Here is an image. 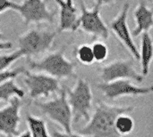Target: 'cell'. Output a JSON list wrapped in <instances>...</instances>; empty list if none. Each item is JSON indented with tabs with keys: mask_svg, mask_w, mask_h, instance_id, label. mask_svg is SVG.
I'll list each match as a JSON object with an SVG mask.
<instances>
[{
	"mask_svg": "<svg viewBox=\"0 0 153 137\" xmlns=\"http://www.w3.org/2000/svg\"><path fill=\"white\" fill-rule=\"evenodd\" d=\"M134 110L133 106L117 107L100 101L92 117L78 134L86 137H122L116 129V119L119 115L129 114Z\"/></svg>",
	"mask_w": 153,
	"mask_h": 137,
	"instance_id": "1",
	"label": "cell"
},
{
	"mask_svg": "<svg viewBox=\"0 0 153 137\" xmlns=\"http://www.w3.org/2000/svg\"><path fill=\"white\" fill-rule=\"evenodd\" d=\"M68 45L69 44L63 45L59 50L47 54L40 60L29 59V67L32 70H38L57 79L76 78L75 68L77 63L68 60L65 56V50Z\"/></svg>",
	"mask_w": 153,
	"mask_h": 137,
	"instance_id": "2",
	"label": "cell"
},
{
	"mask_svg": "<svg viewBox=\"0 0 153 137\" xmlns=\"http://www.w3.org/2000/svg\"><path fill=\"white\" fill-rule=\"evenodd\" d=\"M67 100L70 104L73 122L77 123L83 119L89 121L92 109L93 95L90 84L83 78H79L73 88H65Z\"/></svg>",
	"mask_w": 153,
	"mask_h": 137,
	"instance_id": "3",
	"label": "cell"
},
{
	"mask_svg": "<svg viewBox=\"0 0 153 137\" xmlns=\"http://www.w3.org/2000/svg\"><path fill=\"white\" fill-rule=\"evenodd\" d=\"M58 31L45 29H30L18 38L19 50L28 60L42 54L51 48Z\"/></svg>",
	"mask_w": 153,
	"mask_h": 137,
	"instance_id": "4",
	"label": "cell"
},
{
	"mask_svg": "<svg viewBox=\"0 0 153 137\" xmlns=\"http://www.w3.org/2000/svg\"><path fill=\"white\" fill-rule=\"evenodd\" d=\"M36 106L50 120L58 125L64 132H73V114L67 100L65 88H62L58 96L43 103H36Z\"/></svg>",
	"mask_w": 153,
	"mask_h": 137,
	"instance_id": "5",
	"label": "cell"
},
{
	"mask_svg": "<svg viewBox=\"0 0 153 137\" xmlns=\"http://www.w3.org/2000/svg\"><path fill=\"white\" fill-rule=\"evenodd\" d=\"M79 29L94 38L106 40L109 37L110 29L100 16V6L95 4L89 9L83 0H80Z\"/></svg>",
	"mask_w": 153,
	"mask_h": 137,
	"instance_id": "6",
	"label": "cell"
},
{
	"mask_svg": "<svg viewBox=\"0 0 153 137\" xmlns=\"http://www.w3.org/2000/svg\"><path fill=\"white\" fill-rule=\"evenodd\" d=\"M23 82L32 100L60 93L62 89L57 78L42 72L35 73L26 70L23 74Z\"/></svg>",
	"mask_w": 153,
	"mask_h": 137,
	"instance_id": "7",
	"label": "cell"
},
{
	"mask_svg": "<svg viewBox=\"0 0 153 137\" xmlns=\"http://www.w3.org/2000/svg\"><path fill=\"white\" fill-rule=\"evenodd\" d=\"M16 12L22 17L25 25L31 23H54L56 10L50 11L45 0H22L18 4Z\"/></svg>",
	"mask_w": 153,
	"mask_h": 137,
	"instance_id": "8",
	"label": "cell"
},
{
	"mask_svg": "<svg viewBox=\"0 0 153 137\" xmlns=\"http://www.w3.org/2000/svg\"><path fill=\"white\" fill-rule=\"evenodd\" d=\"M103 83H108L119 79L134 80L138 83L143 81V76L140 74L134 66V60H117L100 70Z\"/></svg>",
	"mask_w": 153,
	"mask_h": 137,
	"instance_id": "9",
	"label": "cell"
},
{
	"mask_svg": "<svg viewBox=\"0 0 153 137\" xmlns=\"http://www.w3.org/2000/svg\"><path fill=\"white\" fill-rule=\"evenodd\" d=\"M96 87L109 100L115 101L125 96L146 95L153 93V86H138L128 79H119L108 83H100Z\"/></svg>",
	"mask_w": 153,
	"mask_h": 137,
	"instance_id": "10",
	"label": "cell"
},
{
	"mask_svg": "<svg viewBox=\"0 0 153 137\" xmlns=\"http://www.w3.org/2000/svg\"><path fill=\"white\" fill-rule=\"evenodd\" d=\"M129 10H130V4L126 2L124 4L120 12L110 21L108 28L116 35L118 40L122 43V45L129 51L132 56L135 60L139 61L140 52L133 39V35L128 27Z\"/></svg>",
	"mask_w": 153,
	"mask_h": 137,
	"instance_id": "11",
	"label": "cell"
},
{
	"mask_svg": "<svg viewBox=\"0 0 153 137\" xmlns=\"http://www.w3.org/2000/svg\"><path fill=\"white\" fill-rule=\"evenodd\" d=\"M22 102L20 98H13L0 109V134L5 137H16L21 122Z\"/></svg>",
	"mask_w": 153,
	"mask_h": 137,
	"instance_id": "12",
	"label": "cell"
},
{
	"mask_svg": "<svg viewBox=\"0 0 153 137\" xmlns=\"http://www.w3.org/2000/svg\"><path fill=\"white\" fill-rule=\"evenodd\" d=\"M55 2L59 7L58 33L78 30L80 12L74 0H55Z\"/></svg>",
	"mask_w": 153,
	"mask_h": 137,
	"instance_id": "13",
	"label": "cell"
},
{
	"mask_svg": "<svg viewBox=\"0 0 153 137\" xmlns=\"http://www.w3.org/2000/svg\"><path fill=\"white\" fill-rule=\"evenodd\" d=\"M135 28L133 29V37H138L144 32H149L153 28V10L144 1H140L134 12Z\"/></svg>",
	"mask_w": 153,
	"mask_h": 137,
	"instance_id": "14",
	"label": "cell"
},
{
	"mask_svg": "<svg viewBox=\"0 0 153 137\" xmlns=\"http://www.w3.org/2000/svg\"><path fill=\"white\" fill-rule=\"evenodd\" d=\"M140 62L142 75L143 77L148 76L150 73L151 65L153 61V39L149 32H144L142 35Z\"/></svg>",
	"mask_w": 153,
	"mask_h": 137,
	"instance_id": "15",
	"label": "cell"
},
{
	"mask_svg": "<svg viewBox=\"0 0 153 137\" xmlns=\"http://www.w3.org/2000/svg\"><path fill=\"white\" fill-rule=\"evenodd\" d=\"M26 123L29 129L28 131L31 137H52L48 130L45 120L41 118L28 114L26 117Z\"/></svg>",
	"mask_w": 153,
	"mask_h": 137,
	"instance_id": "16",
	"label": "cell"
},
{
	"mask_svg": "<svg viewBox=\"0 0 153 137\" xmlns=\"http://www.w3.org/2000/svg\"><path fill=\"white\" fill-rule=\"evenodd\" d=\"M24 91L15 83L13 79L8 80L0 85V102H9L13 98L24 97Z\"/></svg>",
	"mask_w": 153,
	"mask_h": 137,
	"instance_id": "17",
	"label": "cell"
},
{
	"mask_svg": "<svg viewBox=\"0 0 153 137\" xmlns=\"http://www.w3.org/2000/svg\"><path fill=\"white\" fill-rule=\"evenodd\" d=\"M116 129L117 133L123 137L124 136H128L134 130V120L127 113L119 115L116 119Z\"/></svg>",
	"mask_w": 153,
	"mask_h": 137,
	"instance_id": "18",
	"label": "cell"
},
{
	"mask_svg": "<svg viewBox=\"0 0 153 137\" xmlns=\"http://www.w3.org/2000/svg\"><path fill=\"white\" fill-rule=\"evenodd\" d=\"M74 55L76 60L82 65L90 66L95 62L92 48L89 44H82L77 46L74 50Z\"/></svg>",
	"mask_w": 153,
	"mask_h": 137,
	"instance_id": "19",
	"label": "cell"
},
{
	"mask_svg": "<svg viewBox=\"0 0 153 137\" xmlns=\"http://www.w3.org/2000/svg\"><path fill=\"white\" fill-rule=\"evenodd\" d=\"M91 48H92V52H93V55H94V59L96 62L101 63L104 62L109 54V50L108 45L100 40H97L95 41L92 45H91Z\"/></svg>",
	"mask_w": 153,
	"mask_h": 137,
	"instance_id": "20",
	"label": "cell"
},
{
	"mask_svg": "<svg viewBox=\"0 0 153 137\" xmlns=\"http://www.w3.org/2000/svg\"><path fill=\"white\" fill-rule=\"evenodd\" d=\"M22 57H23V54L19 49L13 53L1 54L0 55V71L8 70L11 67V65L14 63V62L21 59Z\"/></svg>",
	"mask_w": 153,
	"mask_h": 137,
	"instance_id": "21",
	"label": "cell"
},
{
	"mask_svg": "<svg viewBox=\"0 0 153 137\" xmlns=\"http://www.w3.org/2000/svg\"><path fill=\"white\" fill-rule=\"evenodd\" d=\"M25 71H26V70L23 67H18L13 70L8 69V70L0 71V85L8 80L14 79L19 75H23Z\"/></svg>",
	"mask_w": 153,
	"mask_h": 137,
	"instance_id": "22",
	"label": "cell"
},
{
	"mask_svg": "<svg viewBox=\"0 0 153 137\" xmlns=\"http://www.w3.org/2000/svg\"><path fill=\"white\" fill-rule=\"evenodd\" d=\"M18 3H15L12 0H0V14L4 12L7 10H17Z\"/></svg>",
	"mask_w": 153,
	"mask_h": 137,
	"instance_id": "23",
	"label": "cell"
},
{
	"mask_svg": "<svg viewBox=\"0 0 153 137\" xmlns=\"http://www.w3.org/2000/svg\"><path fill=\"white\" fill-rule=\"evenodd\" d=\"M51 136H52V137H86L78 134V133L77 134L74 133V132L65 133V132H59V131H56V130H53Z\"/></svg>",
	"mask_w": 153,
	"mask_h": 137,
	"instance_id": "24",
	"label": "cell"
},
{
	"mask_svg": "<svg viewBox=\"0 0 153 137\" xmlns=\"http://www.w3.org/2000/svg\"><path fill=\"white\" fill-rule=\"evenodd\" d=\"M95 2V4H98L99 6H104V5H110L114 4L117 0H93Z\"/></svg>",
	"mask_w": 153,
	"mask_h": 137,
	"instance_id": "25",
	"label": "cell"
},
{
	"mask_svg": "<svg viewBox=\"0 0 153 137\" xmlns=\"http://www.w3.org/2000/svg\"><path fill=\"white\" fill-rule=\"evenodd\" d=\"M13 47V44L9 41H0V51L9 50Z\"/></svg>",
	"mask_w": 153,
	"mask_h": 137,
	"instance_id": "26",
	"label": "cell"
},
{
	"mask_svg": "<svg viewBox=\"0 0 153 137\" xmlns=\"http://www.w3.org/2000/svg\"><path fill=\"white\" fill-rule=\"evenodd\" d=\"M16 137H31V136H30V132H29V131H24V132H22V134H19V135H18Z\"/></svg>",
	"mask_w": 153,
	"mask_h": 137,
	"instance_id": "27",
	"label": "cell"
},
{
	"mask_svg": "<svg viewBox=\"0 0 153 137\" xmlns=\"http://www.w3.org/2000/svg\"><path fill=\"white\" fill-rule=\"evenodd\" d=\"M4 37L3 33H2V32L0 31V40H3V39H4Z\"/></svg>",
	"mask_w": 153,
	"mask_h": 137,
	"instance_id": "28",
	"label": "cell"
},
{
	"mask_svg": "<svg viewBox=\"0 0 153 137\" xmlns=\"http://www.w3.org/2000/svg\"><path fill=\"white\" fill-rule=\"evenodd\" d=\"M152 1H153V0H152Z\"/></svg>",
	"mask_w": 153,
	"mask_h": 137,
	"instance_id": "29",
	"label": "cell"
}]
</instances>
